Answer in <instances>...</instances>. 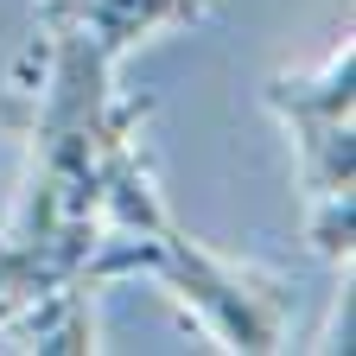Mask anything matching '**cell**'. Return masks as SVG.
<instances>
[{
  "label": "cell",
  "instance_id": "cell-2",
  "mask_svg": "<svg viewBox=\"0 0 356 356\" xmlns=\"http://www.w3.org/2000/svg\"><path fill=\"white\" fill-rule=\"evenodd\" d=\"M102 216H108V229H102L96 261H89L96 286H108L121 274H147L210 331L216 350H248V356L280 350L286 318H293V280L191 242L172 222V210L159 204L140 140L115 153L108 185H102Z\"/></svg>",
  "mask_w": 356,
  "mask_h": 356
},
{
  "label": "cell",
  "instance_id": "cell-1",
  "mask_svg": "<svg viewBox=\"0 0 356 356\" xmlns=\"http://www.w3.org/2000/svg\"><path fill=\"white\" fill-rule=\"evenodd\" d=\"M32 178L13 222L0 229V337L32 305L70 286H96L89 261L102 248V185L121 147L140 140L147 102L115 96V64L96 58L76 32L44 26L32 51Z\"/></svg>",
  "mask_w": 356,
  "mask_h": 356
},
{
  "label": "cell",
  "instance_id": "cell-3",
  "mask_svg": "<svg viewBox=\"0 0 356 356\" xmlns=\"http://www.w3.org/2000/svg\"><path fill=\"white\" fill-rule=\"evenodd\" d=\"M356 51L350 38L318 64V70H293L267 83V102L286 121V140H293V165H299V185H305V229L312 248L325 261H350V185H356V165H350V102H356Z\"/></svg>",
  "mask_w": 356,
  "mask_h": 356
},
{
  "label": "cell",
  "instance_id": "cell-4",
  "mask_svg": "<svg viewBox=\"0 0 356 356\" xmlns=\"http://www.w3.org/2000/svg\"><path fill=\"white\" fill-rule=\"evenodd\" d=\"M210 13V0H38V19L58 26V32H76L96 58H108L121 70V58L134 44H147L153 32H172V26H191Z\"/></svg>",
  "mask_w": 356,
  "mask_h": 356
}]
</instances>
